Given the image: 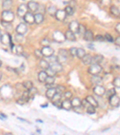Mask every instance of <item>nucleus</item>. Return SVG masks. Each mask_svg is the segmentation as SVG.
I'll return each mask as SVG.
<instances>
[{
    "label": "nucleus",
    "instance_id": "obj_32",
    "mask_svg": "<svg viewBox=\"0 0 120 135\" xmlns=\"http://www.w3.org/2000/svg\"><path fill=\"white\" fill-rule=\"evenodd\" d=\"M28 93H29V96H30V100L31 99V97H34V95L38 93L37 88H36V87L32 86L29 90H28Z\"/></svg>",
    "mask_w": 120,
    "mask_h": 135
},
{
    "label": "nucleus",
    "instance_id": "obj_3",
    "mask_svg": "<svg viewBox=\"0 0 120 135\" xmlns=\"http://www.w3.org/2000/svg\"><path fill=\"white\" fill-rule=\"evenodd\" d=\"M103 68L100 64H92L88 69V73L91 75H98L102 72Z\"/></svg>",
    "mask_w": 120,
    "mask_h": 135
},
{
    "label": "nucleus",
    "instance_id": "obj_48",
    "mask_svg": "<svg viewBox=\"0 0 120 135\" xmlns=\"http://www.w3.org/2000/svg\"><path fill=\"white\" fill-rule=\"evenodd\" d=\"M105 94H106L107 97L108 98L112 95H114L116 94V90L115 88H111L110 90H109L108 91H106Z\"/></svg>",
    "mask_w": 120,
    "mask_h": 135
},
{
    "label": "nucleus",
    "instance_id": "obj_52",
    "mask_svg": "<svg viewBox=\"0 0 120 135\" xmlns=\"http://www.w3.org/2000/svg\"><path fill=\"white\" fill-rule=\"evenodd\" d=\"M94 39L97 42H103L104 41V37L102 35H97L94 37Z\"/></svg>",
    "mask_w": 120,
    "mask_h": 135
},
{
    "label": "nucleus",
    "instance_id": "obj_59",
    "mask_svg": "<svg viewBox=\"0 0 120 135\" xmlns=\"http://www.w3.org/2000/svg\"><path fill=\"white\" fill-rule=\"evenodd\" d=\"M54 85H49V84H46L45 85V87L47 89L49 88H54Z\"/></svg>",
    "mask_w": 120,
    "mask_h": 135
},
{
    "label": "nucleus",
    "instance_id": "obj_6",
    "mask_svg": "<svg viewBox=\"0 0 120 135\" xmlns=\"http://www.w3.org/2000/svg\"><path fill=\"white\" fill-rule=\"evenodd\" d=\"M28 12V8L27 4H21L19 6L17 10V16L20 17H22L24 16L26 13Z\"/></svg>",
    "mask_w": 120,
    "mask_h": 135
},
{
    "label": "nucleus",
    "instance_id": "obj_24",
    "mask_svg": "<svg viewBox=\"0 0 120 135\" xmlns=\"http://www.w3.org/2000/svg\"><path fill=\"white\" fill-rule=\"evenodd\" d=\"M39 66L40 67V68L41 69L46 71L47 70L49 69V68L50 64L49 63V62L47 61L46 60L41 59L40 61V62H39Z\"/></svg>",
    "mask_w": 120,
    "mask_h": 135
},
{
    "label": "nucleus",
    "instance_id": "obj_40",
    "mask_svg": "<svg viewBox=\"0 0 120 135\" xmlns=\"http://www.w3.org/2000/svg\"><path fill=\"white\" fill-rule=\"evenodd\" d=\"M34 56H36L37 58H38V59H41L43 57V54L41 53V51L39 49H36L34 52Z\"/></svg>",
    "mask_w": 120,
    "mask_h": 135
},
{
    "label": "nucleus",
    "instance_id": "obj_61",
    "mask_svg": "<svg viewBox=\"0 0 120 135\" xmlns=\"http://www.w3.org/2000/svg\"><path fill=\"white\" fill-rule=\"evenodd\" d=\"M36 121L37 122H39V123H43V122L41 121V120H40V119H37V120H36Z\"/></svg>",
    "mask_w": 120,
    "mask_h": 135
},
{
    "label": "nucleus",
    "instance_id": "obj_30",
    "mask_svg": "<svg viewBox=\"0 0 120 135\" xmlns=\"http://www.w3.org/2000/svg\"><path fill=\"white\" fill-rule=\"evenodd\" d=\"M57 8L55 6H51L47 8V13H49L50 16H55L56 11H57Z\"/></svg>",
    "mask_w": 120,
    "mask_h": 135
},
{
    "label": "nucleus",
    "instance_id": "obj_9",
    "mask_svg": "<svg viewBox=\"0 0 120 135\" xmlns=\"http://www.w3.org/2000/svg\"><path fill=\"white\" fill-rule=\"evenodd\" d=\"M23 19L25 22L27 23V24L32 25L34 23V15L31 12H27V13L24 15Z\"/></svg>",
    "mask_w": 120,
    "mask_h": 135
},
{
    "label": "nucleus",
    "instance_id": "obj_57",
    "mask_svg": "<svg viewBox=\"0 0 120 135\" xmlns=\"http://www.w3.org/2000/svg\"><path fill=\"white\" fill-rule=\"evenodd\" d=\"M114 42L115 43V44H116V45L119 46H120V37H119V36L117 37Z\"/></svg>",
    "mask_w": 120,
    "mask_h": 135
},
{
    "label": "nucleus",
    "instance_id": "obj_19",
    "mask_svg": "<svg viewBox=\"0 0 120 135\" xmlns=\"http://www.w3.org/2000/svg\"><path fill=\"white\" fill-rule=\"evenodd\" d=\"M61 107L63 109H64L66 110H70L71 109L73 108L72 107V104L70 100L65 99L64 101H63L61 104Z\"/></svg>",
    "mask_w": 120,
    "mask_h": 135
},
{
    "label": "nucleus",
    "instance_id": "obj_43",
    "mask_svg": "<svg viewBox=\"0 0 120 135\" xmlns=\"http://www.w3.org/2000/svg\"><path fill=\"white\" fill-rule=\"evenodd\" d=\"M112 84L113 85V86L116 87V88H120V78L119 77L115 78L113 80Z\"/></svg>",
    "mask_w": 120,
    "mask_h": 135
},
{
    "label": "nucleus",
    "instance_id": "obj_20",
    "mask_svg": "<svg viewBox=\"0 0 120 135\" xmlns=\"http://www.w3.org/2000/svg\"><path fill=\"white\" fill-rule=\"evenodd\" d=\"M64 35L65 37V39L67 40L70 41V42H74V41H76V40L75 34H74L73 32L70 31V30L67 31Z\"/></svg>",
    "mask_w": 120,
    "mask_h": 135
},
{
    "label": "nucleus",
    "instance_id": "obj_37",
    "mask_svg": "<svg viewBox=\"0 0 120 135\" xmlns=\"http://www.w3.org/2000/svg\"><path fill=\"white\" fill-rule=\"evenodd\" d=\"M56 57H57V62L60 63V64L65 62L67 59V57H66V56L61 55H58V56H56Z\"/></svg>",
    "mask_w": 120,
    "mask_h": 135
},
{
    "label": "nucleus",
    "instance_id": "obj_34",
    "mask_svg": "<svg viewBox=\"0 0 120 135\" xmlns=\"http://www.w3.org/2000/svg\"><path fill=\"white\" fill-rule=\"evenodd\" d=\"M22 86L24 88L27 89V90H28L29 89L32 88L33 86V84L30 80H27V81H24L22 84Z\"/></svg>",
    "mask_w": 120,
    "mask_h": 135
},
{
    "label": "nucleus",
    "instance_id": "obj_22",
    "mask_svg": "<svg viewBox=\"0 0 120 135\" xmlns=\"http://www.w3.org/2000/svg\"><path fill=\"white\" fill-rule=\"evenodd\" d=\"M44 21V16L43 15L38 13L34 15V23L36 24H41Z\"/></svg>",
    "mask_w": 120,
    "mask_h": 135
},
{
    "label": "nucleus",
    "instance_id": "obj_36",
    "mask_svg": "<svg viewBox=\"0 0 120 135\" xmlns=\"http://www.w3.org/2000/svg\"><path fill=\"white\" fill-rule=\"evenodd\" d=\"M87 31V29H86V27H85L84 25L82 24H80L79 23V29H78V33L80 35H83L84 36V34H85V32Z\"/></svg>",
    "mask_w": 120,
    "mask_h": 135
},
{
    "label": "nucleus",
    "instance_id": "obj_4",
    "mask_svg": "<svg viewBox=\"0 0 120 135\" xmlns=\"http://www.w3.org/2000/svg\"><path fill=\"white\" fill-rule=\"evenodd\" d=\"M0 40L3 45L5 46H12L13 45L12 42V39L11 35L8 33H5L2 34L1 37H0Z\"/></svg>",
    "mask_w": 120,
    "mask_h": 135
},
{
    "label": "nucleus",
    "instance_id": "obj_38",
    "mask_svg": "<svg viewBox=\"0 0 120 135\" xmlns=\"http://www.w3.org/2000/svg\"><path fill=\"white\" fill-rule=\"evenodd\" d=\"M55 89H56V93H58V94H61V95H62V94H64V93L65 92V86H62V85H60V86H56Z\"/></svg>",
    "mask_w": 120,
    "mask_h": 135
},
{
    "label": "nucleus",
    "instance_id": "obj_11",
    "mask_svg": "<svg viewBox=\"0 0 120 135\" xmlns=\"http://www.w3.org/2000/svg\"><path fill=\"white\" fill-rule=\"evenodd\" d=\"M67 15L64 10H57L55 15V17L56 20L60 22L65 21V19L67 17Z\"/></svg>",
    "mask_w": 120,
    "mask_h": 135
},
{
    "label": "nucleus",
    "instance_id": "obj_41",
    "mask_svg": "<svg viewBox=\"0 0 120 135\" xmlns=\"http://www.w3.org/2000/svg\"><path fill=\"white\" fill-rule=\"evenodd\" d=\"M87 112L89 114H94L95 113V108L91 105H89L88 107L87 108Z\"/></svg>",
    "mask_w": 120,
    "mask_h": 135
},
{
    "label": "nucleus",
    "instance_id": "obj_33",
    "mask_svg": "<svg viewBox=\"0 0 120 135\" xmlns=\"http://www.w3.org/2000/svg\"><path fill=\"white\" fill-rule=\"evenodd\" d=\"M55 79L54 76H47V77L46 79L45 82L46 84H49V85H54V83H55Z\"/></svg>",
    "mask_w": 120,
    "mask_h": 135
},
{
    "label": "nucleus",
    "instance_id": "obj_2",
    "mask_svg": "<svg viewBox=\"0 0 120 135\" xmlns=\"http://www.w3.org/2000/svg\"><path fill=\"white\" fill-rule=\"evenodd\" d=\"M15 17L14 13L11 10H3L1 13L2 21L8 23L12 22L14 21Z\"/></svg>",
    "mask_w": 120,
    "mask_h": 135
},
{
    "label": "nucleus",
    "instance_id": "obj_12",
    "mask_svg": "<svg viewBox=\"0 0 120 135\" xmlns=\"http://www.w3.org/2000/svg\"><path fill=\"white\" fill-rule=\"evenodd\" d=\"M16 31L17 34L24 35L28 31V27L27 25L24 23H20L17 26Z\"/></svg>",
    "mask_w": 120,
    "mask_h": 135
},
{
    "label": "nucleus",
    "instance_id": "obj_47",
    "mask_svg": "<svg viewBox=\"0 0 120 135\" xmlns=\"http://www.w3.org/2000/svg\"><path fill=\"white\" fill-rule=\"evenodd\" d=\"M64 97L65 99L70 100L73 97V94L70 91H65L64 93Z\"/></svg>",
    "mask_w": 120,
    "mask_h": 135
},
{
    "label": "nucleus",
    "instance_id": "obj_5",
    "mask_svg": "<svg viewBox=\"0 0 120 135\" xmlns=\"http://www.w3.org/2000/svg\"><path fill=\"white\" fill-rule=\"evenodd\" d=\"M52 36H53L54 40L58 43H62L64 42L66 40L64 34L60 31H56L54 32Z\"/></svg>",
    "mask_w": 120,
    "mask_h": 135
},
{
    "label": "nucleus",
    "instance_id": "obj_27",
    "mask_svg": "<svg viewBox=\"0 0 120 135\" xmlns=\"http://www.w3.org/2000/svg\"><path fill=\"white\" fill-rule=\"evenodd\" d=\"M56 94V89L55 87L47 89V90L46 92V96L49 99H51L54 95Z\"/></svg>",
    "mask_w": 120,
    "mask_h": 135
},
{
    "label": "nucleus",
    "instance_id": "obj_49",
    "mask_svg": "<svg viewBox=\"0 0 120 135\" xmlns=\"http://www.w3.org/2000/svg\"><path fill=\"white\" fill-rule=\"evenodd\" d=\"M69 54L72 56H76V52H77V48L75 47H71L69 51Z\"/></svg>",
    "mask_w": 120,
    "mask_h": 135
},
{
    "label": "nucleus",
    "instance_id": "obj_29",
    "mask_svg": "<svg viewBox=\"0 0 120 135\" xmlns=\"http://www.w3.org/2000/svg\"><path fill=\"white\" fill-rule=\"evenodd\" d=\"M71 103L72 104V107L74 108H78L81 106V100L78 97H75L71 101Z\"/></svg>",
    "mask_w": 120,
    "mask_h": 135
},
{
    "label": "nucleus",
    "instance_id": "obj_35",
    "mask_svg": "<svg viewBox=\"0 0 120 135\" xmlns=\"http://www.w3.org/2000/svg\"><path fill=\"white\" fill-rule=\"evenodd\" d=\"M64 11L65 13H66L67 15H68V16H72L74 13V8L70 7V6H67V7L65 8Z\"/></svg>",
    "mask_w": 120,
    "mask_h": 135
},
{
    "label": "nucleus",
    "instance_id": "obj_45",
    "mask_svg": "<svg viewBox=\"0 0 120 135\" xmlns=\"http://www.w3.org/2000/svg\"><path fill=\"white\" fill-rule=\"evenodd\" d=\"M104 40L108 41V42H110V43L114 42V39H113V37L111 36L110 34L106 33L105 35H104Z\"/></svg>",
    "mask_w": 120,
    "mask_h": 135
},
{
    "label": "nucleus",
    "instance_id": "obj_55",
    "mask_svg": "<svg viewBox=\"0 0 120 135\" xmlns=\"http://www.w3.org/2000/svg\"><path fill=\"white\" fill-rule=\"evenodd\" d=\"M37 12H39V13L43 15V13H45L46 12V8L44 6H39V9Z\"/></svg>",
    "mask_w": 120,
    "mask_h": 135
},
{
    "label": "nucleus",
    "instance_id": "obj_18",
    "mask_svg": "<svg viewBox=\"0 0 120 135\" xmlns=\"http://www.w3.org/2000/svg\"><path fill=\"white\" fill-rule=\"evenodd\" d=\"M86 100L88 102L89 105H91L94 106L95 108H97L99 106V103H98L97 101L95 99V98L94 97L93 95H87L86 97Z\"/></svg>",
    "mask_w": 120,
    "mask_h": 135
},
{
    "label": "nucleus",
    "instance_id": "obj_46",
    "mask_svg": "<svg viewBox=\"0 0 120 135\" xmlns=\"http://www.w3.org/2000/svg\"><path fill=\"white\" fill-rule=\"evenodd\" d=\"M23 99L25 100L26 102H28L30 100V96H29V93H28V90L23 91L22 93V97Z\"/></svg>",
    "mask_w": 120,
    "mask_h": 135
},
{
    "label": "nucleus",
    "instance_id": "obj_42",
    "mask_svg": "<svg viewBox=\"0 0 120 135\" xmlns=\"http://www.w3.org/2000/svg\"><path fill=\"white\" fill-rule=\"evenodd\" d=\"M61 98H62L61 94L56 93V94L54 95L53 97L51 99V100H52V102H55L61 100Z\"/></svg>",
    "mask_w": 120,
    "mask_h": 135
},
{
    "label": "nucleus",
    "instance_id": "obj_50",
    "mask_svg": "<svg viewBox=\"0 0 120 135\" xmlns=\"http://www.w3.org/2000/svg\"><path fill=\"white\" fill-rule=\"evenodd\" d=\"M40 45L42 46L43 47H46V46H49L50 45V42L46 38L43 39L40 42Z\"/></svg>",
    "mask_w": 120,
    "mask_h": 135
},
{
    "label": "nucleus",
    "instance_id": "obj_63",
    "mask_svg": "<svg viewBox=\"0 0 120 135\" xmlns=\"http://www.w3.org/2000/svg\"><path fill=\"white\" fill-rule=\"evenodd\" d=\"M1 65H2V62H1V61L0 60V67H1Z\"/></svg>",
    "mask_w": 120,
    "mask_h": 135
},
{
    "label": "nucleus",
    "instance_id": "obj_26",
    "mask_svg": "<svg viewBox=\"0 0 120 135\" xmlns=\"http://www.w3.org/2000/svg\"><path fill=\"white\" fill-rule=\"evenodd\" d=\"M110 12L113 16L118 17H119L120 12L119 8H118L117 6H112L110 8Z\"/></svg>",
    "mask_w": 120,
    "mask_h": 135
},
{
    "label": "nucleus",
    "instance_id": "obj_53",
    "mask_svg": "<svg viewBox=\"0 0 120 135\" xmlns=\"http://www.w3.org/2000/svg\"><path fill=\"white\" fill-rule=\"evenodd\" d=\"M89 105V103H88V102L86 100V99H83L81 101V106L83 108H86L88 107V106Z\"/></svg>",
    "mask_w": 120,
    "mask_h": 135
},
{
    "label": "nucleus",
    "instance_id": "obj_8",
    "mask_svg": "<svg viewBox=\"0 0 120 135\" xmlns=\"http://www.w3.org/2000/svg\"><path fill=\"white\" fill-rule=\"evenodd\" d=\"M106 91V89L103 86L100 85H97L93 88V93L99 97L103 96V95L105 94Z\"/></svg>",
    "mask_w": 120,
    "mask_h": 135
},
{
    "label": "nucleus",
    "instance_id": "obj_58",
    "mask_svg": "<svg viewBox=\"0 0 120 135\" xmlns=\"http://www.w3.org/2000/svg\"><path fill=\"white\" fill-rule=\"evenodd\" d=\"M115 30L118 32V33H120V23H117L116 27H115Z\"/></svg>",
    "mask_w": 120,
    "mask_h": 135
},
{
    "label": "nucleus",
    "instance_id": "obj_54",
    "mask_svg": "<svg viewBox=\"0 0 120 135\" xmlns=\"http://www.w3.org/2000/svg\"><path fill=\"white\" fill-rule=\"evenodd\" d=\"M52 103L56 107H57L59 109H62L61 107V104H62V101L60 100V101H57V102H52Z\"/></svg>",
    "mask_w": 120,
    "mask_h": 135
},
{
    "label": "nucleus",
    "instance_id": "obj_62",
    "mask_svg": "<svg viewBox=\"0 0 120 135\" xmlns=\"http://www.w3.org/2000/svg\"><path fill=\"white\" fill-rule=\"evenodd\" d=\"M2 36V33H1V28H0V37H1Z\"/></svg>",
    "mask_w": 120,
    "mask_h": 135
},
{
    "label": "nucleus",
    "instance_id": "obj_23",
    "mask_svg": "<svg viewBox=\"0 0 120 135\" xmlns=\"http://www.w3.org/2000/svg\"><path fill=\"white\" fill-rule=\"evenodd\" d=\"M104 60V56L102 55H96L93 56L92 64H100Z\"/></svg>",
    "mask_w": 120,
    "mask_h": 135
},
{
    "label": "nucleus",
    "instance_id": "obj_31",
    "mask_svg": "<svg viewBox=\"0 0 120 135\" xmlns=\"http://www.w3.org/2000/svg\"><path fill=\"white\" fill-rule=\"evenodd\" d=\"M86 52L84 49L78 48L77 49V52H76V56L79 59H82L84 56L85 55Z\"/></svg>",
    "mask_w": 120,
    "mask_h": 135
},
{
    "label": "nucleus",
    "instance_id": "obj_14",
    "mask_svg": "<svg viewBox=\"0 0 120 135\" xmlns=\"http://www.w3.org/2000/svg\"><path fill=\"white\" fill-rule=\"evenodd\" d=\"M79 23L76 21H71L70 23H69V28L70 31L73 32L74 34H78V29H79Z\"/></svg>",
    "mask_w": 120,
    "mask_h": 135
},
{
    "label": "nucleus",
    "instance_id": "obj_15",
    "mask_svg": "<svg viewBox=\"0 0 120 135\" xmlns=\"http://www.w3.org/2000/svg\"><path fill=\"white\" fill-rule=\"evenodd\" d=\"M11 49H12V51L13 52L16 53V55L18 56L22 55V54L24 52L23 47L22 45H17L16 46H15L14 45H13L11 46Z\"/></svg>",
    "mask_w": 120,
    "mask_h": 135
},
{
    "label": "nucleus",
    "instance_id": "obj_44",
    "mask_svg": "<svg viewBox=\"0 0 120 135\" xmlns=\"http://www.w3.org/2000/svg\"><path fill=\"white\" fill-rule=\"evenodd\" d=\"M58 55H61L66 56V57H68V56L69 55V52L67 49H61L59 50L58 51Z\"/></svg>",
    "mask_w": 120,
    "mask_h": 135
},
{
    "label": "nucleus",
    "instance_id": "obj_56",
    "mask_svg": "<svg viewBox=\"0 0 120 135\" xmlns=\"http://www.w3.org/2000/svg\"><path fill=\"white\" fill-rule=\"evenodd\" d=\"M16 103L19 104V105H23L25 103H27L25 100L23 99L22 98H19V99H17L16 100Z\"/></svg>",
    "mask_w": 120,
    "mask_h": 135
},
{
    "label": "nucleus",
    "instance_id": "obj_60",
    "mask_svg": "<svg viewBox=\"0 0 120 135\" xmlns=\"http://www.w3.org/2000/svg\"><path fill=\"white\" fill-rule=\"evenodd\" d=\"M2 76H3V75H2V73L0 71V80L2 79Z\"/></svg>",
    "mask_w": 120,
    "mask_h": 135
},
{
    "label": "nucleus",
    "instance_id": "obj_21",
    "mask_svg": "<svg viewBox=\"0 0 120 135\" xmlns=\"http://www.w3.org/2000/svg\"><path fill=\"white\" fill-rule=\"evenodd\" d=\"M92 58L93 56L91 55L86 54L85 55L81 60L83 64L88 66V65H91L92 64Z\"/></svg>",
    "mask_w": 120,
    "mask_h": 135
},
{
    "label": "nucleus",
    "instance_id": "obj_28",
    "mask_svg": "<svg viewBox=\"0 0 120 135\" xmlns=\"http://www.w3.org/2000/svg\"><path fill=\"white\" fill-rule=\"evenodd\" d=\"M47 73L45 71H41L38 74V79L39 82H45L46 79L47 77Z\"/></svg>",
    "mask_w": 120,
    "mask_h": 135
},
{
    "label": "nucleus",
    "instance_id": "obj_25",
    "mask_svg": "<svg viewBox=\"0 0 120 135\" xmlns=\"http://www.w3.org/2000/svg\"><path fill=\"white\" fill-rule=\"evenodd\" d=\"M102 78L101 76H99V75H93V77L91 79V82L93 84L99 85L102 82Z\"/></svg>",
    "mask_w": 120,
    "mask_h": 135
},
{
    "label": "nucleus",
    "instance_id": "obj_51",
    "mask_svg": "<svg viewBox=\"0 0 120 135\" xmlns=\"http://www.w3.org/2000/svg\"><path fill=\"white\" fill-rule=\"evenodd\" d=\"M100 3L103 6H108L110 5L111 2H112V0H100Z\"/></svg>",
    "mask_w": 120,
    "mask_h": 135
},
{
    "label": "nucleus",
    "instance_id": "obj_17",
    "mask_svg": "<svg viewBox=\"0 0 120 135\" xmlns=\"http://www.w3.org/2000/svg\"><path fill=\"white\" fill-rule=\"evenodd\" d=\"M84 38L87 42H93L94 40L93 32L90 31V30H87L85 32V34H84Z\"/></svg>",
    "mask_w": 120,
    "mask_h": 135
},
{
    "label": "nucleus",
    "instance_id": "obj_13",
    "mask_svg": "<svg viewBox=\"0 0 120 135\" xmlns=\"http://www.w3.org/2000/svg\"><path fill=\"white\" fill-rule=\"evenodd\" d=\"M39 4L38 3L35 1H29L27 4V6L28 8V10L30 11V12H37L38 11L39 7Z\"/></svg>",
    "mask_w": 120,
    "mask_h": 135
},
{
    "label": "nucleus",
    "instance_id": "obj_10",
    "mask_svg": "<svg viewBox=\"0 0 120 135\" xmlns=\"http://www.w3.org/2000/svg\"><path fill=\"white\" fill-rule=\"evenodd\" d=\"M41 53L43 54V56L45 57L49 58L50 56L54 55V50L50 46H46L43 47V48L41 50Z\"/></svg>",
    "mask_w": 120,
    "mask_h": 135
},
{
    "label": "nucleus",
    "instance_id": "obj_7",
    "mask_svg": "<svg viewBox=\"0 0 120 135\" xmlns=\"http://www.w3.org/2000/svg\"><path fill=\"white\" fill-rule=\"evenodd\" d=\"M109 102V104L112 107H118L119 106L120 103V99L119 97L115 94L114 95H112L108 98Z\"/></svg>",
    "mask_w": 120,
    "mask_h": 135
},
{
    "label": "nucleus",
    "instance_id": "obj_16",
    "mask_svg": "<svg viewBox=\"0 0 120 135\" xmlns=\"http://www.w3.org/2000/svg\"><path fill=\"white\" fill-rule=\"evenodd\" d=\"M13 3L12 0H4L2 4V7H3L4 10H10L13 7Z\"/></svg>",
    "mask_w": 120,
    "mask_h": 135
},
{
    "label": "nucleus",
    "instance_id": "obj_39",
    "mask_svg": "<svg viewBox=\"0 0 120 135\" xmlns=\"http://www.w3.org/2000/svg\"><path fill=\"white\" fill-rule=\"evenodd\" d=\"M15 40H16V42L17 43H21L23 42V35H22V34H16L15 35Z\"/></svg>",
    "mask_w": 120,
    "mask_h": 135
},
{
    "label": "nucleus",
    "instance_id": "obj_1",
    "mask_svg": "<svg viewBox=\"0 0 120 135\" xmlns=\"http://www.w3.org/2000/svg\"><path fill=\"white\" fill-rule=\"evenodd\" d=\"M63 67L61 64L59 63L58 62L52 63V64H50V66L49 69L47 70V71H49V76H54L56 73H60L63 70Z\"/></svg>",
    "mask_w": 120,
    "mask_h": 135
}]
</instances>
